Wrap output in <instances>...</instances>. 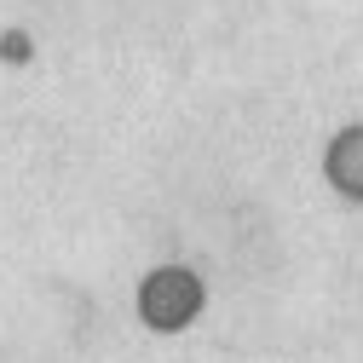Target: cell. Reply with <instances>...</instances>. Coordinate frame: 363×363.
Returning a JSON list of instances; mask_svg holds the SVG:
<instances>
[{"mask_svg": "<svg viewBox=\"0 0 363 363\" xmlns=\"http://www.w3.org/2000/svg\"><path fill=\"white\" fill-rule=\"evenodd\" d=\"M0 64H12V69L35 64V40H29V29H6V35H0Z\"/></svg>", "mask_w": 363, "mask_h": 363, "instance_id": "cell-1", "label": "cell"}]
</instances>
